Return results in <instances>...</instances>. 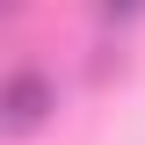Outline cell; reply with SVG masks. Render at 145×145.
Returning <instances> with one entry per match:
<instances>
[{
  "instance_id": "cell-1",
  "label": "cell",
  "mask_w": 145,
  "mask_h": 145,
  "mask_svg": "<svg viewBox=\"0 0 145 145\" xmlns=\"http://www.w3.org/2000/svg\"><path fill=\"white\" fill-rule=\"evenodd\" d=\"M51 116H58V80L44 65H15L7 87H0V131L7 138H36Z\"/></svg>"
},
{
  "instance_id": "cell-2",
  "label": "cell",
  "mask_w": 145,
  "mask_h": 145,
  "mask_svg": "<svg viewBox=\"0 0 145 145\" xmlns=\"http://www.w3.org/2000/svg\"><path fill=\"white\" fill-rule=\"evenodd\" d=\"M94 15L123 29V22H138V15H145V0H94Z\"/></svg>"
}]
</instances>
